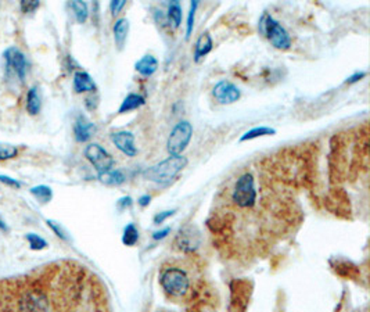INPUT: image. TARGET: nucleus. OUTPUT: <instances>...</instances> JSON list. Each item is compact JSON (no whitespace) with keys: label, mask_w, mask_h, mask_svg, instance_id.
<instances>
[{"label":"nucleus","mask_w":370,"mask_h":312,"mask_svg":"<svg viewBox=\"0 0 370 312\" xmlns=\"http://www.w3.org/2000/svg\"><path fill=\"white\" fill-rule=\"evenodd\" d=\"M230 203L240 211H247L258 203V189L255 178L251 172L241 173L230 189Z\"/></svg>","instance_id":"1"},{"label":"nucleus","mask_w":370,"mask_h":312,"mask_svg":"<svg viewBox=\"0 0 370 312\" xmlns=\"http://www.w3.org/2000/svg\"><path fill=\"white\" fill-rule=\"evenodd\" d=\"M159 285L169 297L182 299L190 292L192 279L183 268L168 267L159 275Z\"/></svg>","instance_id":"2"},{"label":"nucleus","mask_w":370,"mask_h":312,"mask_svg":"<svg viewBox=\"0 0 370 312\" xmlns=\"http://www.w3.org/2000/svg\"><path fill=\"white\" fill-rule=\"evenodd\" d=\"M187 158L183 156H169L154 165H151L143 172L145 179L154 183H168L178 176L187 165Z\"/></svg>","instance_id":"3"},{"label":"nucleus","mask_w":370,"mask_h":312,"mask_svg":"<svg viewBox=\"0 0 370 312\" xmlns=\"http://www.w3.org/2000/svg\"><path fill=\"white\" fill-rule=\"evenodd\" d=\"M261 31L271 45L278 50H289L292 48V36L272 15L265 14L261 20Z\"/></svg>","instance_id":"4"},{"label":"nucleus","mask_w":370,"mask_h":312,"mask_svg":"<svg viewBox=\"0 0 370 312\" xmlns=\"http://www.w3.org/2000/svg\"><path fill=\"white\" fill-rule=\"evenodd\" d=\"M192 136H193V125L189 121L178 122L173 127L166 141V150L169 156H180L189 146Z\"/></svg>","instance_id":"5"},{"label":"nucleus","mask_w":370,"mask_h":312,"mask_svg":"<svg viewBox=\"0 0 370 312\" xmlns=\"http://www.w3.org/2000/svg\"><path fill=\"white\" fill-rule=\"evenodd\" d=\"M85 157L90 161V164L94 166V169L99 173H104L114 166V158L113 156L100 145L97 143H90L85 149Z\"/></svg>","instance_id":"6"},{"label":"nucleus","mask_w":370,"mask_h":312,"mask_svg":"<svg viewBox=\"0 0 370 312\" xmlns=\"http://www.w3.org/2000/svg\"><path fill=\"white\" fill-rule=\"evenodd\" d=\"M179 250L185 253H193L196 251L201 244V234L200 231L193 225H186L179 229L175 240Z\"/></svg>","instance_id":"7"},{"label":"nucleus","mask_w":370,"mask_h":312,"mask_svg":"<svg viewBox=\"0 0 370 312\" xmlns=\"http://www.w3.org/2000/svg\"><path fill=\"white\" fill-rule=\"evenodd\" d=\"M4 59H6L7 69L13 71V74L20 80H24L27 76V69H28V63H27L24 53L18 50L17 48H10L4 52Z\"/></svg>","instance_id":"8"},{"label":"nucleus","mask_w":370,"mask_h":312,"mask_svg":"<svg viewBox=\"0 0 370 312\" xmlns=\"http://www.w3.org/2000/svg\"><path fill=\"white\" fill-rule=\"evenodd\" d=\"M213 96L221 104H232L240 99L241 92L233 82L223 79L214 86Z\"/></svg>","instance_id":"9"},{"label":"nucleus","mask_w":370,"mask_h":312,"mask_svg":"<svg viewBox=\"0 0 370 312\" xmlns=\"http://www.w3.org/2000/svg\"><path fill=\"white\" fill-rule=\"evenodd\" d=\"M111 141L115 148L127 157H135L138 155V149L135 146V135L128 131H120L111 134Z\"/></svg>","instance_id":"10"},{"label":"nucleus","mask_w":370,"mask_h":312,"mask_svg":"<svg viewBox=\"0 0 370 312\" xmlns=\"http://www.w3.org/2000/svg\"><path fill=\"white\" fill-rule=\"evenodd\" d=\"M74 134L75 139L79 143H85L96 134V125L89 121L85 115H79L75 121Z\"/></svg>","instance_id":"11"},{"label":"nucleus","mask_w":370,"mask_h":312,"mask_svg":"<svg viewBox=\"0 0 370 312\" xmlns=\"http://www.w3.org/2000/svg\"><path fill=\"white\" fill-rule=\"evenodd\" d=\"M213 48H214V42L211 35L208 32L201 34L194 46V62L196 63L201 62L213 50Z\"/></svg>","instance_id":"12"},{"label":"nucleus","mask_w":370,"mask_h":312,"mask_svg":"<svg viewBox=\"0 0 370 312\" xmlns=\"http://www.w3.org/2000/svg\"><path fill=\"white\" fill-rule=\"evenodd\" d=\"M135 70H136L142 77H146V78H148V77H151V76H154V74L157 73V70H158V62H157V59H155L154 56L146 55V56H143L141 60L136 62V64H135Z\"/></svg>","instance_id":"13"},{"label":"nucleus","mask_w":370,"mask_h":312,"mask_svg":"<svg viewBox=\"0 0 370 312\" xmlns=\"http://www.w3.org/2000/svg\"><path fill=\"white\" fill-rule=\"evenodd\" d=\"M146 104V99L145 96L142 94H138V93H129L124 101L121 103L120 108H118V113L120 114H125V113H131L134 110H138L141 107H143Z\"/></svg>","instance_id":"14"},{"label":"nucleus","mask_w":370,"mask_h":312,"mask_svg":"<svg viewBox=\"0 0 370 312\" xmlns=\"http://www.w3.org/2000/svg\"><path fill=\"white\" fill-rule=\"evenodd\" d=\"M114 41H115V45L118 46V49H122L125 42H127V38H128V34H129V21L128 18H118L114 24Z\"/></svg>","instance_id":"15"},{"label":"nucleus","mask_w":370,"mask_h":312,"mask_svg":"<svg viewBox=\"0 0 370 312\" xmlns=\"http://www.w3.org/2000/svg\"><path fill=\"white\" fill-rule=\"evenodd\" d=\"M74 89L76 93H85V92H94L96 83L92 77L85 71H78L74 76Z\"/></svg>","instance_id":"16"},{"label":"nucleus","mask_w":370,"mask_h":312,"mask_svg":"<svg viewBox=\"0 0 370 312\" xmlns=\"http://www.w3.org/2000/svg\"><path fill=\"white\" fill-rule=\"evenodd\" d=\"M99 180L107 186H120L127 180V176L121 169H110L104 173H99Z\"/></svg>","instance_id":"17"},{"label":"nucleus","mask_w":370,"mask_h":312,"mask_svg":"<svg viewBox=\"0 0 370 312\" xmlns=\"http://www.w3.org/2000/svg\"><path fill=\"white\" fill-rule=\"evenodd\" d=\"M166 15V21L169 25H172V28H179L182 24V6L179 1H171L168 4V13Z\"/></svg>","instance_id":"18"},{"label":"nucleus","mask_w":370,"mask_h":312,"mask_svg":"<svg viewBox=\"0 0 370 312\" xmlns=\"http://www.w3.org/2000/svg\"><path fill=\"white\" fill-rule=\"evenodd\" d=\"M42 108V100L38 87H31L27 94V110L31 115H36Z\"/></svg>","instance_id":"19"},{"label":"nucleus","mask_w":370,"mask_h":312,"mask_svg":"<svg viewBox=\"0 0 370 312\" xmlns=\"http://www.w3.org/2000/svg\"><path fill=\"white\" fill-rule=\"evenodd\" d=\"M275 134H276V131L273 128H269V127H257V128H252L248 132H246L240 138V142H247V141H252V139L262 138V136H271V135H275Z\"/></svg>","instance_id":"20"},{"label":"nucleus","mask_w":370,"mask_h":312,"mask_svg":"<svg viewBox=\"0 0 370 312\" xmlns=\"http://www.w3.org/2000/svg\"><path fill=\"white\" fill-rule=\"evenodd\" d=\"M139 240V231L134 224H128L124 229V234H122V243L128 247H132L138 243Z\"/></svg>","instance_id":"21"},{"label":"nucleus","mask_w":370,"mask_h":312,"mask_svg":"<svg viewBox=\"0 0 370 312\" xmlns=\"http://www.w3.org/2000/svg\"><path fill=\"white\" fill-rule=\"evenodd\" d=\"M70 7L74 11L75 18L79 24H83L87 20L89 10H87V4L85 1H71Z\"/></svg>","instance_id":"22"},{"label":"nucleus","mask_w":370,"mask_h":312,"mask_svg":"<svg viewBox=\"0 0 370 312\" xmlns=\"http://www.w3.org/2000/svg\"><path fill=\"white\" fill-rule=\"evenodd\" d=\"M31 193L41 201V203H49L53 197V192L49 186H45V185H41V186H36V187H32L31 189Z\"/></svg>","instance_id":"23"},{"label":"nucleus","mask_w":370,"mask_h":312,"mask_svg":"<svg viewBox=\"0 0 370 312\" xmlns=\"http://www.w3.org/2000/svg\"><path fill=\"white\" fill-rule=\"evenodd\" d=\"M199 7V1L194 0L190 3V8H189V14H187V22H186V39L190 38L193 28H194V18H196V11Z\"/></svg>","instance_id":"24"},{"label":"nucleus","mask_w":370,"mask_h":312,"mask_svg":"<svg viewBox=\"0 0 370 312\" xmlns=\"http://www.w3.org/2000/svg\"><path fill=\"white\" fill-rule=\"evenodd\" d=\"M27 240H28L32 250H42L48 246V241L45 239H42L39 234H27Z\"/></svg>","instance_id":"25"},{"label":"nucleus","mask_w":370,"mask_h":312,"mask_svg":"<svg viewBox=\"0 0 370 312\" xmlns=\"http://www.w3.org/2000/svg\"><path fill=\"white\" fill-rule=\"evenodd\" d=\"M18 155V149L13 145L0 143V159H8Z\"/></svg>","instance_id":"26"},{"label":"nucleus","mask_w":370,"mask_h":312,"mask_svg":"<svg viewBox=\"0 0 370 312\" xmlns=\"http://www.w3.org/2000/svg\"><path fill=\"white\" fill-rule=\"evenodd\" d=\"M175 213H176V210H169V211L158 213V214L154 217V224H155V225H159V224L165 222V221H166L169 217H172Z\"/></svg>","instance_id":"27"},{"label":"nucleus","mask_w":370,"mask_h":312,"mask_svg":"<svg viewBox=\"0 0 370 312\" xmlns=\"http://www.w3.org/2000/svg\"><path fill=\"white\" fill-rule=\"evenodd\" d=\"M125 6H127V1H124V0H114V1H111L110 8H111L113 15H114V17L118 15V14L121 13V10H122Z\"/></svg>","instance_id":"28"},{"label":"nucleus","mask_w":370,"mask_h":312,"mask_svg":"<svg viewBox=\"0 0 370 312\" xmlns=\"http://www.w3.org/2000/svg\"><path fill=\"white\" fill-rule=\"evenodd\" d=\"M38 7H39V1H31V0L21 1V10L24 13H32Z\"/></svg>","instance_id":"29"},{"label":"nucleus","mask_w":370,"mask_h":312,"mask_svg":"<svg viewBox=\"0 0 370 312\" xmlns=\"http://www.w3.org/2000/svg\"><path fill=\"white\" fill-rule=\"evenodd\" d=\"M132 204H134V200H132L129 196L120 199V200H118V203H117V206H118V208H120V210H127V208L132 207Z\"/></svg>","instance_id":"30"},{"label":"nucleus","mask_w":370,"mask_h":312,"mask_svg":"<svg viewBox=\"0 0 370 312\" xmlns=\"http://www.w3.org/2000/svg\"><path fill=\"white\" fill-rule=\"evenodd\" d=\"M0 182L6 183L7 186H13V187H21V183L13 178H8L6 175H0Z\"/></svg>","instance_id":"31"},{"label":"nucleus","mask_w":370,"mask_h":312,"mask_svg":"<svg viewBox=\"0 0 370 312\" xmlns=\"http://www.w3.org/2000/svg\"><path fill=\"white\" fill-rule=\"evenodd\" d=\"M48 224H49V227H50V228H52V229H53V231L57 234L59 237H62V239H64V240L67 239V236L64 234L63 229H62V228H60V227H59L56 222H53V221H48Z\"/></svg>","instance_id":"32"},{"label":"nucleus","mask_w":370,"mask_h":312,"mask_svg":"<svg viewBox=\"0 0 370 312\" xmlns=\"http://www.w3.org/2000/svg\"><path fill=\"white\" fill-rule=\"evenodd\" d=\"M169 234H171V228H165V229H162V231L154 232V234H152V239H154V240H162V239H165V237Z\"/></svg>","instance_id":"33"},{"label":"nucleus","mask_w":370,"mask_h":312,"mask_svg":"<svg viewBox=\"0 0 370 312\" xmlns=\"http://www.w3.org/2000/svg\"><path fill=\"white\" fill-rule=\"evenodd\" d=\"M365 77H367V73H364V71H362V73H357V74H354L353 77H350V78L347 79L346 83H350V85H351V83H355V82H358V80H361V79L365 78Z\"/></svg>","instance_id":"34"},{"label":"nucleus","mask_w":370,"mask_h":312,"mask_svg":"<svg viewBox=\"0 0 370 312\" xmlns=\"http://www.w3.org/2000/svg\"><path fill=\"white\" fill-rule=\"evenodd\" d=\"M150 201H151V196H148V194H145V196L139 197V200H138L139 206H142V207H148Z\"/></svg>","instance_id":"35"},{"label":"nucleus","mask_w":370,"mask_h":312,"mask_svg":"<svg viewBox=\"0 0 370 312\" xmlns=\"http://www.w3.org/2000/svg\"><path fill=\"white\" fill-rule=\"evenodd\" d=\"M0 229H1V231H8V228H7L6 222L1 220V217H0Z\"/></svg>","instance_id":"36"}]
</instances>
